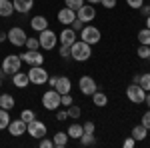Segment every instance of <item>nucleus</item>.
I'll list each match as a JSON object with an SVG mask.
<instances>
[{
    "mask_svg": "<svg viewBox=\"0 0 150 148\" xmlns=\"http://www.w3.org/2000/svg\"><path fill=\"white\" fill-rule=\"evenodd\" d=\"M8 132H10L12 136H22V134H26V122H24L22 118H18V120H10V124H8Z\"/></svg>",
    "mask_w": 150,
    "mask_h": 148,
    "instance_id": "15",
    "label": "nucleus"
},
{
    "mask_svg": "<svg viewBox=\"0 0 150 148\" xmlns=\"http://www.w3.org/2000/svg\"><path fill=\"white\" fill-rule=\"evenodd\" d=\"M84 2H88V4H100V0H84Z\"/></svg>",
    "mask_w": 150,
    "mask_h": 148,
    "instance_id": "48",
    "label": "nucleus"
},
{
    "mask_svg": "<svg viewBox=\"0 0 150 148\" xmlns=\"http://www.w3.org/2000/svg\"><path fill=\"white\" fill-rule=\"evenodd\" d=\"M14 14V4L10 0H0V16L2 18H8Z\"/></svg>",
    "mask_w": 150,
    "mask_h": 148,
    "instance_id": "20",
    "label": "nucleus"
},
{
    "mask_svg": "<svg viewBox=\"0 0 150 148\" xmlns=\"http://www.w3.org/2000/svg\"><path fill=\"white\" fill-rule=\"evenodd\" d=\"M26 132H28L32 138H38V140H40V138L46 136V124L34 118V120H30V122L26 124Z\"/></svg>",
    "mask_w": 150,
    "mask_h": 148,
    "instance_id": "8",
    "label": "nucleus"
},
{
    "mask_svg": "<svg viewBox=\"0 0 150 148\" xmlns=\"http://www.w3.org/2000/svg\"><path fill=\"white\" fill-rule=\"evenodd\" d=\"M8 42H10L12 46H16V48H20V46L26 44V32H24V28H20V26H14V28H10L8 32Z\"/></svg>",
    "mask_w": 150,
    "mask_h": 148,
    "instance_id": "6",
    "label": "nucleus"
},
{
    "mask_svg": "<svg viewBox=\"0 0 150 148\" xmlns=\"http://www.w3.org/2000/svg\"><path fill=\"white\" fill-rule=\"evenodd\" d=\"M138 10H140V14H142V16H150V8H148V6H144V4H142Z\"/></svg>",
    "mask_w": 150,
    "mask_h": 148,
    "instance_id": "45",
    "label": "nucleus"
},
{
    "mask_svg": "<svg viewBox=\"0 0 150 148\" xmlns=\"http://www.w3.org/2000/svg\"><path fill=\"white\" fill-rule=\"evenodd\" d=\"M78 140H80L82 146H92V144H96V136L94 134H88V132H84Z\"/></svg>",
    "mask_w": 150,
    "mask_h": 148,
    "instance_id": "27",
    "label": "nucleus"
},
{
    "mask_svg": "<svg viewBox=\"0 0 150 148\" xmlns=\"http://www.w3.org/2000/svg\"><path fill=\"white\" fill-rule=\"evenodd\" d=\"M20 60L30 64V66H42L44 64V54H40L38 50H26L20 54Z\"/></svg>",
    "mask_w": 150,
    "mask_h": 148,
    "instance_id": "9",
    "label": "nucleus"
},
{
    "mask_svg": "<svg viewBox=\"0 0 150 148\" xmlns=\"http://www.w3.org/2000/svg\"><path fill=\"white\" fill-rule=\"evenodd\" d=\"M12 4H14V10L20 12V14H26V12L32 10V6H34V0H12Z\"/></svg>",
    "mask_w": 150,
    "mask_h": 148,
    "instance_id": "18",
    "label": "nucleus"
},
{
    "mask_svg": "<svg viewBox=\"0 0 150 148\" xmlns=\"http://www.w3.org/2000/svg\"><path fill=\"white\" fill-rule=\"evenodd\" d=\"M12 84L16 86V88H26L28 84H30V78H28V72H14L12 74Z\"/></svg>",
    "mask_w": 150,
    "mask_h": 148,
    "instance_id": "16",
    "label": "nucleus"
},
{
    "mask_svg": "<svg viewBox=\"0 0 150 148\" xmlns=\"http://www.w3.org/2000/svg\"><path fill=\"white\" fill-rule=\"evenodd\" d=\"M138 40H140V44L150 46V30L148 28H142V30L138 32Z\"/></svg>",
    "mask_w": 150,
    "mask_h": 148,
    "instance_id": "28",
    "label": "nucleus"
},
{
    "mask_svg": "<svg viewBox=\"0 0 150 148\" xmlns=\"http://www.w3.org/2000/svg\"><path fill=\"white\" fill-rule=\"evenodd\" d=\"M58 42H60V46H72L76 42V30L72 26H64L62 32L58 34Z\"/></svg>",
    "mask_w": 150,
    "mask_h": 148,
    "instance_id": "13",
    "label": "nucleus"
},
{
    "mask_svg": "<svg viewBox=\"0 0 150 148\" xmlns=\"http://www.w3.org/2000/svg\"><path fill=\"white\" fill-rule=\"evenodd\" d=\"M14 104H16V100H14V96L12 94H0V108H4V110H10V108H14Z\"/></svg>",
    "mask_w": 150,
    "mask_h": 148,
    "instance_id": "21",
    "label": "nucleus"
},
{
    "mask_svg": "<svg viewBox=\"0 0 150 148\" xmlns=\"http://www.w3.org/2000/svg\"><path fill=\"white\" fill-rule=\"evenodd\" d=\"M146 136H148V128H144L142 124H138V126H134V128H132V138H134L136 142L144 140Z\"/></svg>",
    "mask_w": 150,
    "mask_h": 148,
    "instance_id": "22",
    "label": "nucleus"
},
{
    "mask_svg": "<svg viewBox=\"0 0 150 148\" xmlns=\"http://www.w3.org/2000/svg\"><path fill=\"white\" fill-rule=\"evenodd\" d=\"M100 38H102V34H100V30L96 28V26H92V24H84L80 30V40H84L86 44H98L100 42Z\"/></svg>",
    "mask_w": 150,
    "mask_h": 148,
    "instance_id": "2",
    "label": "nucleus"
},
{
    "mask_svg": "<svg viewBox=\"0 0 150 148\" xmlns=\"http://www.w3.org/2000/svg\"><path fill=\"white\" fill-rule=\"evenodd\" d=\"M2 78H4V72H2V74H0V86H2Z\"/></svg>",
    "mask_w": 150,
    "mask_h": 148,
    "instance_id": "51",
    "label": "nucleus"
},
{
    "mask_svg": "<svg viewBox=\"0 0 150 148\" xmlns=\"http://www.w3.org/2000/svg\"><path fill=\"white\" fill-rule=\"evenodd\" d=\"M66 118H68V110H60L56 114V120H66Z\"/></svg>",
    "mask_w": 150,
    "mask_h": 148,
    "instance_id": "44",
    "label": "nucleus"
},
{
    "mask_svg": "<svg viewBox=\"0 0 150 148\" xmlns=\"http://www.w3.org/2000/svg\"><path fill=\"white\" fill-rule=\"evenodd\" d=\"M140 124L150 130V110H148V112H144V116H142V122H140Z\"/></svg>",
    "mask_w": 150,
    "mask_h": 148,
    "instance_id": "39",
    "label": "nucleus"
},
{
    "mask_svg": "<svg viewBox=\"0 0 150 148\" xmlns=\"http://www.w3.org/2000/svg\"><path fill=\"white\" fill-rule=\"evenodd\" d=\"M38 42H40V48H44V50H52L58 42V34L56 32H52L50 28H44L40 36H38Z\"/></svg>",
    "mask_w": 150,
    "mask_h": 148,
    "instance_id": "4",
    "label": "nucleus"
},
{
    "mask_svg": "<svg viewBox=\"0 0 150 148\" xmlns=\"http://www.w3.org/2000/svg\"><path fill=\"white\" fill-rule=\"evenodd\" d=\"M6 40H8V34H6V32H0V44L6 42Z\"/></svg>",
    "mask_w": 150,
    "mask_h": 148,
    "instance_id": "47",
    "label": "nucleus"
},
{
    "mask_svg": "<svg viewBox=\"0 0 150 148\" xmlns=\"http://www.w3.org/2000/svg\"><path fill=\"white\" fill-rule=\"evenodd\" d=\"M146 28L150 30V16H146Z\"/></svg>",
    "mask_w": 150,
    "mask_h": 148,
    "instance_id": "50",
    "label": "nucleus"
},
{
    "mask_svg": "<svg viewBox=\"0 0 150 148\" xmlns=\"http://www.w3.org/2000/svg\"><path fill=\"white\" fill-rule=\"evenodd\" d=\"M20 118H22L24 122L28 124L30 120H34V118H36V114H34V110H28V108H26V110H22V112H20Z\"/></svg>",
    "mask_w": 150,
    "mask_h": 148,
    "instance_id": "31",
    "label": "nucleus"
},
{
    "mask_svg": "<svg viewBox=\"0 0 150 148\" xmlns=\"http://www.w3.org/2000/svg\"><path fill=\"white\" fill-rule=\"evenodd\" d=\"M138 56L142 58V60H148V58H150V46L140 44L138 46Z\"/></svg>",
    "mask_w": 150,
    "mask_h": 148,
    "instance_id": "30",
    "label": "nucleus"
},
{
    "mask_svg": "<svg viewBox=\"0 0 150 148\" xmlns=\"http://www.w3.org/2000/svg\"><path fill=\"white\" fill-rule=\"evenodd\" d=\"M148 8H150V4H148Z\"/></svg>",
    "mask_w": 150,
    "mask_h": 148,
    "instance_id": "52",
    "label": "nucleus"
},
{
    "mask_svg": "<svg viewBox=\"0 0 150 148\" xmlns=\"http://www.w3.org/2000/svg\"><path fill=\"white\" fill-rule=\"evenodd\" d=\"M8 124H10V114H8V110L0 108V130L8 128Z\"/></svg>",
    "mask_w": 150,
    "mask_h": 148,
    "instance_id": "26",
    "label": "nucleus"
},
{
    "mask_svg": "<svg viewBox=\"0 0 150 148\" xmlns=\"http://www.w3.org/2000/svg\"><path fill=\"white\" fill-rule=\"evenodd\" d=\"M30 26H32V30H36V32H42L44 28H48V20L44 18V16H32V20H30Z\"/></svg>",
    "mask_w": 150,
    "mask_h": 148,
    "instance_id": "19",
    "label": "nucleus"
},
{
    "mask_svg": "<svg viewBox=\"0 0 150 148\" xmlns=\"http://www.w3.org/2000/svg\"><path fill=\"white\" fill-rule=\"evenodd\" d=\"M78 86H80V92L84 96H92L94 92L98 90V86H96V80L92 76H80L78 80Z\"/></svg>",
    "mask_w": 150,
    "mask_h": 148,
    "instance_id": "11",
    "label": "nucleus"
},
{
    "mask_svg": "<svg viewBox=\"0 0 150 148\" xmlns=\"http://www.w3.org/2000/svg\"><path fill=\"white\" fill-rule=\"evenodd\" d=\"M82 130H84V132H88V134H94L96 126H94V122H84V124H82Z\"/></svg>",
    "mask_w": 150,
    "mask_h": 148,
    "instance_id": "37",
    "label": "nucleus"
},
{
    "mask_svg": "<svg viewBox=\"0 0 150 148\" xmlns=\"http://www.w3.org/2000/svg\"><path fill=\"white\" fill-rule=\"evenodd\" d=\"M56 80H58V76H48V86H52V88H54Z\"/></svg>",
    "mask_w": 150,
    "mask_h": 148,
    "instance_id": "46",
    "label": "nucleus"
},
{
    "mask_svg": "<svg viewBox=\"0 0 150 148\" xmlns=\"http://www.w3.org/2000/svg\"><path fill=\"white\" fill-rule=\"evenodd\" d=\"M70 26H72V28H74V30H76V32H78V30H82V26H84V22H80V20H78V18H76V20H74V22L70 24Z\"/></svg>",
    "mask_w": 150,
    "mask_h": 148,
    "instance_id": "43",
    "label": "nucleus"
},
{
    "mask_svg": "<svg viewBox=\"0 0 150 148\" xmlns=\"http://www.w3.org/2000/svg\"><path fill=\"white\" fill-rule=\"evenodd\" d=\"M92 56V46L86 44L84 40H76L74 44L70 46V58L76 62H86L88 58Z\"/></svg>",
    "mask_w": 150,
    "mask_h": 148,
    "instance_id": "1",
    "label": "nucleus"
},
{
    "mask_svg": "<svg viewBox=\"0 0 150 148\" xmlns=\"http://www.w3.org/2000/svg\"><path fill=\"white\" fill-rule=\"evenodd\" d=\"M72 102H74V100H72L70 94H62V96H60V106H66V108H68Z\"/></svg>",
    "mask_w": 150,
    "mask_h": 148,
    "instance_id": "35",
    "label": "nucleus"
},
{
    "mask_svg": "<svg viewBox=\"0 0 150 148\" xmlns=\"http://www.w3.org/2000/svg\"><path fill=\"white\" fill-rule=\"evenodd\" d=\"M144 102H146V104H148V106H150V92H148V94H146V98H144Z\"/></svg>",
    "mask_w": 150,
    "mask_h": 148,
    "instance_id": "49",
    "label": "nucleus"
},
{
    "mask_svg": "<svg viewBox=\"0 0 150 148\" xmlns=\"http://www.w3.org/2000/svg\"><path fill=\"white\" fill-rule=\"evenodd\" d=\"M126 4L130 6V8H134V10H138L140 6L144 4V0H126Z\"/></svg>",
    "mask_w": 150,
    "mask_h": 148,
    "instance_id": "38",
    "label": "nucleus"
},
{
    "mask_svg": "<svg viewBox=\"0 0 150 148\" xmlns=\"http://www.w3.org/2000/svg\"><path fill=\"white\" fill-rule=\"evenodd\" d=\"M126 96H128V100H130V102L142 104V102H144V98H146V90H144L140 84L132 82V84L126 88Z\"/></svg>",
    "mask_w": 150,
    "mask_h": 148,
    "instance_id": "5",
    "label": "nucleus"
},
{
    "mask_svg": "<svg viewBox=\"0 0 150 148\" xmlns=\"http://www.w3.org/2000/svg\"><path fill=\"white\" fill-rule=\"evenodd\" d=\"M138 84H140V86H142L146 92H150V72H146V74H140Z\"/></svg>",
    "mask_w": 150,
    "mask_h": 148,
    "instance_id": "29",
    "label": "nucleus"
},
{
    "mask_svg": "<svg viewBox=\"0 0 150 148\" xmlns=\"http://www.w3.org/2000/svg\"><path fill=\"white\" fill-rule=\"evenodd\" d=\"M52 142H54L56 148H64L68 144V134H66V132H56L54 138H52Z\"/></svg>",
    "mask_w": 150,
    "mask_h": 148,
    "instance_id": "25",
    "label": "nucleus"
},
{
    "mask_svg": "<svg viewBox=\"0 0 150 148\" xmlns=\"http://www.w3.org/2000/svg\"><path fill=\"white\" fill-rule=\"evenodd\" d=\"M66 134H68V138H80L82 134H84V130H82V124H78V122L70 124V126H68V130H66Z\"/></svg>",
    "mask_w": 150,
    "mask_h": 148,
    "instance_id": "24",
    "label": "nucleus"
},
{
    "mask_svg": "<svg viewBox=\"0 0 150 148\" xmlns=\"http://www.w3.org/2000/svg\"><path fill=\"white\" fill-rule=\"evenodd\" d=\"M38 146H40V148H52V146H54V142H52L50 138H46V136H44V138H40Z\"/></svg>",
    "mask_w": 150,
    "mask_h": 148,
    "instance_id": "36",
    "label": "nucleus"
},
{
    "mask_svg": "<svg viewBox=\"0 0 150 148\" xmlns=\"http://www.w3.org/2000/svg\"><path fill=\"white\" fill-rule=\"evenodd\" d=\"M20 64H22V60H20L18 54H8V56L2 60V72L8 74V76H12L14 72L20 70Z\"/></svg>",
    "mask_w": 150,
    "mask_h": 148,
    "instance_id": "3",
    "label": "nucleus"
},
{
    "mask_svg": "<svg viewBox=\"0 0 150 148\" xmlns=\"http://www.w3.org/2000/svg\"><path fill=\"white\" fill-rule=\"evenodd\" d=\"M122 144H124V148H132V146H134V144H136V140H134V138H132V136H128L126 140L122 142Z\"/></svg>",
    "mask_w": 150,
    "mask_h": 148,
    "instance_id": "42",
    "label": "nucleus"
},
{
    "mask_svg": "<svg viewBox=\"0 0 150 148\" xmlns=\"http://www.w3.org/2000/svg\"><path fill=\"white\" fill-rule=\"evenodd\" d=\"M64 2H66V6L72 8V10H78L82 4H84V0H64Z\"/></svg>",
    "mask_w": 150,
    "mask_h": 148,
    "instance_id": "34",
    "label": "nucleus"
},
{
    "mask_svg": "<svg viewBox=\"0 0 150 148\" xmlns=\"http://www.w3.org/2000/svg\"><path fill=\"white\" fill-rule=\"evenodd\" d=\"M60 56L64 58V60H68L70 58V46H60Z\"/></svg>",
    "mask_w": 150,
    "mask_h": 148,
    "instance_id": "40",
    "label": "nucleus"
},
{
    "mask_svg": "<svg viewBox=\"0 0 150 148\" xmlns=\"http://www.w3.org/2000/svg\"><path fill=\"white\" fill-rule=\"evenodd\" d=\"M26 48L28 50H38L40 48V42H38V38H26Z\"/></svg>",
    "mask_w": 150,
    "mask_h": 148,
    "instance_id": "32",
    "label": "nucleus"
},
{
    "mask_svg": "<svg viewBox=\"0 0 150 148\" xmlns=\"http://www.w3.org/2000/svg\"><path fill=\"white\" fill-rule=\"evenodd\" d=\"M74 20H76V10H72L68 6H64L62 10L58 12V22L62 24V26H70Z\"/></svg>",
    "mask_w": 150,
    "mask_h": 148,
    "instance_id": "14",
    "label": "nucleus"
},
{
    "mask_svg": "<svg viewBox=\"0 0 150 148\" xmlns=\"http://www.w3.org/2000/svg\"><path fill=\"white\" fill-rule=\"evenodd\" d=\"M68 118H80V108L74 106V104H70L68 106Z\"/></svg>",
    "mask_w": 150,
    "mask_h": 148,
    "instance_id": "33",
    "label": "nucleus"
},
{
    "mask_svg": "<svg viewBox=\"0 0 150 148\" xmlns=\"http://www.w3.org/2000/svg\"><path fill=\"white\" fill-rule=\"evenodd\" d=\"M100 4H102L104 8H114V6H116V0H100Z\"/></svg>",
    "mask_w": 150,
    "mask_h": 148,
    "instance_id": "41",
    "label": "nucleus"
},
{
    "mask_svg": "<svg viewBox=\"0 0 150 148\" xmlns=\"http://www.w3.org/2000/svg\"><path fill=\"white\" fill-rule=\"evenodd\" d=\"M92 102H94V106H98V108H102V106H106V104H108V96H106L104 92L96 90V92L92 94Z\"/></svg>",
    "mask_w": 150,
    "mask_h": 148,
    "instance_id": "23",
    "label": "nucleus"
},
{
    "mask_svg": "<svg viewBox=\"0 0 150 148\" xmlns=\"http://www.w3.org/2000/svg\"><path fill=\"white\" fill-rule=\"evenodd\" d=\"M42 106H44L46 110H56L58 106H60V94H58L54 88L44 92V96H42Z\"/></svg>",
    "mask_w": 150,
    "mask_h": 148,
    "instance_id": "10",
    "label": "nucleus"
},
{
    "mask_svg": "<svg viewBox=\"0 0 150 148\" xmlns=\"http://www.w3.org/2000/svg\"><path fill=\"white\" fill-rule=\"evenodd\" d=\"M70 88H72V84H70V78L66 76H58L56 84H54V90L62 96V94H70Z\"/></svg>",
    "mask_w": 150,
    "mask_h": 148,
    "instance_id": "17",
    "label": "nucleus"
},
{
    "mask_svg": "<svg viewBox=\"0 0 150 148\" xmlns=\"http://www.w3.org/2000/svg\"><path fill=\"white\" fill-rule=\"evenodd\" d=\"M28 78H30V82L32 84H46L48 82V70H44L42 66H30V70H28Z\"/></svg>",
    "mask_w": 150,
    "mask_h": 148,
    "instance_id": "7",
    "label": "nucleus"
},
{
    "mask_svg": "<svg viewBox=\"0 0 150 148\" xmlns=\"http://www.w3.org/2000/svg\"><path fill=\"white\" fill-rule=\"evenodd\" d=\"M76 18L80 20V22H92L94 18H96V10H94L92 4H82L80 8L76 10Z\"/></svg>",
    "mask_w": 150,
    "mask_h": 148,
    "instance_id": "12",
    "label": "nucleus"
}]
</instances>
